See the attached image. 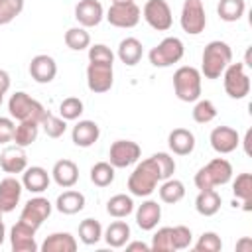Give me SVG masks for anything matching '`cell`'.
Listing matches in <instances>:
<instances>
[{
  "label": "cell",
  "mask_w": 252,
  "mask_h": 252,
  "mask_svg": "<svg viewBox=\"0 0 252 252\" xmlns=\"http://www.w3.org/2000/svg\"><path fill=\"white\" fill-rule=\"evenodd\" d=\"M8 91H10V75H8V71L0 69V93L6 94Z\"/></svg>",
  "instance_id": "obj_49"
},
{
  "label": "cell",
  "mask_w": 252,
  "mask_h": 252,
  "mask_svg": "<svg viewBox=\"0 0 252 252\" xmlns=\"http://www.w3.org/2000/svg\"><path fill=\"white\" fill-rule=\"evenodd\" d=\"M152 158H154V159H156V163H158V169H159L161 181H163V179L173 177V173H175V159H173L167 152H158V154H154Z\"/></svg>",
  "instance_id": "obj_46"
},
{
  "label": "cell",
  "mask_w": 252,
  "mask_h": 252,
  "mask_svg": "<svg viewBox=\"0 0 252 252\" xmlns=\"http://www.w3.org/2000/svg\"><path fill=\"white\" fill-rule=\"evenodd\" d=\"M0 167L4 173H22L28 167V156H26V148L20 146H8L4 148V152L0 154Z\"/></svg>",
  "instance_id": "obj_20"
},
{
  "label": "cell",
  "mask_w": 252,
  "mask_h": 252,
  "mask_svg": "<svg viewBox=\"0 0 252 252\" xmlns=\"http://www.w3.org/2000/svg\"><path fill=\"white\" fill-rule=\"evenodd\" d=\"M114 85V65L110 63H94L89 61L87 67V87L91 93L102 94L108 93Z\"/></svg>",
  "instance_id": "obj_11"
},
{
  "label": "cell",
  "mask_w": 252,
  "mask_h": 252,
  "mask_svg": "<svg viewBox=\"0 0 252 252\" xmlns=\"http://www.w3.org/2000/svg\"><path fill=\"white\" fill-rule=\"evenodd\" d=\"M159 220H161V205L158 201L146 199V201H142V205H138V209H136V224L142 230H154Z\"/></svg>",
  "instance_id": "obj_22"
},
{
  "label": "cell",
  "mask_w": 252,
  "mask_h": 252,
  "mask_svg": "<svg viewBox=\"0 0 252 252\" xmlns=\"http://www.w3.org/2000/svg\"><path fill=\"white\" fill-rule=\"evenodd\" d=\"M236 250H238V252H250V250H252V240H250L248 236L240 238V240L236 242Z\"/></svg>",
  "instance_id": "obj_50"
},
{
  "label": "cell",
  "mask_w": 252,
  "mask_h": 252,
  "mask_svg": "<svg viewBox=\"0 0 252 252\" xmlns=\"http://www.w3.org/2000/svg\"><path fill=\"white\" fill-rule=\"evenodd\" d=\"M91 181L96 187H108L114 181V165L110 161H96L91 167Z\"/></svg>",
  "instance_id": "obj_38"
},
{
  "label": "cell",
  "mask_w": 252,
  "mask_h": 252,
  "mask_svg": "<svg viewBox=\"0 0 252 252\" xmlns=\"http://www.w3.org/2000/svg\"><path fill=\"white\" fill-rule=\"evenodd\" d=\"M10 248L14 252H37V242H35V228L30 224L18 220L10 228Z\"/></svg>",
  "instance_id": "obj_14"
},
{
  "label": "cell",
  "mask_w": 252,
  "mask_h": 252,
  "mask_svg": "<svg viewBox=\"0 0 252 252\" xmlns=\"http://www.w3.org/2000/svg\"><path fill=\"white\" fill-rule=\"evenodd\" d=\"M142 156V148L132 140H116L108 150V161L114 169H124L134 165Z\"/></svg>",
  "instance_id": "obj_12"
},
{
  "label": "cell",
  "mask_w": 252,
  "mask_h": 252,
  "mask_svg": "<svg viewBox=\"0 0 252 252\" xmlns=\"http://www.w3.org/2000/svg\"><path fill=\"white\" fill-rule=\"evenodd\" d=\"M220 195L217 193V189H201L197 199H195V209L199 215L203 217H213L219 213L220 209Z\"/></svg>",
  "instance_id": "obj_29"
},
{
  "label": "cell",
  "mask_w": 252,
  "mask_h": 252,
  "mask_svg": "<svg viewBox=\"0 0 252 252\" xmlns=\"http://www.w3.org/2000/svg\"><path fill=\"white\" fill-rule=\"evenodd\" d=\"M83 110H85V104L77 96H67L59 104V116L63 120H77L83 114Z\"/></svg>",
  "instance_id": "obj_40"
},
{
  "label": "cell",
  "mask_w": 252,
  "mask_h": 252,
  "mask_svg": "<svg viewBox=\"0 0 252 252\" xmlns=\"http://www.w3.org/2000/svg\"><path fill=\"white\" fill-rule=\"evenodd\" d=\"M222 85H224V93L234 98H246L250 93V77L246 75L244 63H230L224 71H222Z\"/></svg>",
  "instance_id": "obj_7"
},
{
  "label": "cell",
  "mask_w": 252,
  "mask_h": 252,
  "mask_svg": "<svg viewBox=\"0 0 252 252\" xmlns=\"http://www.w3.org/2000/svg\"><path fill=\"white\" fill-rule=\"evenodd\" d=\"M209 142H211V148L217 154L224 156V154H232L240 146V136L230 126H217V128L211 130Z\"/></svg>",
  "instance_id": "obj_15"
},
{
  "label": "cell",
  "mask_w": 252,
  "mask_h": 252,
  "mask_svg": "<svg viewBox=\"0 0 252 252\" xmlns=\"http://www.w3.org/2000/svg\"><path fill=\"white\" fill-rule=\"evenodd\" d=\"M41 252H75L77 240L71 232H53L41 242Z\"/></svg>",
  "instance_id": "obj_26"
},
{
  "label": "cell",
  "mask_w": 252,
  "mask_h": 252,
  "mask_svg": "<svg viewBox=\"0 0 252 252\" xmlns=\"http://www.w3.org/2000/svg\"><path fill=\"white\" fill-rule=\"evenodd\" d=\"M146 24L156 32H167L173 24V14L167 0H148L142 8Z\"/></svg>",
  "instance_id": "obj_9"
},
{
  "label": "cell",
  "mask_w": 252,
  "mask_h": 252,
  "mask_svg": "<svg viewBox=\"0 0 252 252\" xmlns=\"http://www.w3.org/2000/svg\"><path fill=\"white\" fill-rule=\"evenodd\" d=\"M102 238V224L96 219H85L79 224V240L87 246L96 244Z\"/></svg>",
  "instance_id": "obj_35"
},
{
  "label": "cell",
  "mask_w": 252,
  "mask_h": 252,
  "mask_svg": "<svg viewBox=\"0 0 252 252\" xmlns=\"http://www.w3.org/2000/svg\"><path fill=\"white\" fill-rule=\"evenodd\" d=\"M100 128L94 120H79L71 130V140L77 148H91L98 142Z\"/></svg>",
  "instance_id": "obj_19"
},
{
  "label": "cell",
  "mask_w": 252,
  "mask_h": 252,
  "mask_svg": "<svg viewBox=\"0 0 252 252\" xmlns=\"http://www.w3.org/2000/svg\"><path fill=\"white\" fill-rule=\"evenodd\" d=\"M124 246H126V250H128V252H134V250L150 252V244H146V242H140V240H136V242H126Z\"/></svg>",
  "instance_id": "obj_48"
},
{
  "label": "cell",
  "mask_w": 252,
  "mask_h": 252,
  "mask_svg": "<svg viewBox=\"0 0 252 252\" xmlns=\"http://www.w3.org/2000/svg\"><path fill=\"white\" fill-rule=\"evenodd\" d=\"M185 55V45L179 37L175 35H169V37H163L158 45H154L148 53V59L154 67H171L173 63H179Z\"/></svg>",
  "instance_id": "obj_6"
},
{
  "label": "cell",
  "mask_w": 252,
  "mask_h": 252,
  "mask_svg": "<svg viewBox=\"0 0 252 252\" xmlns=\"http://www.w3.org/2000/svg\"><path fill=\"white\" fill-rule=\"evenodd\" d=\"M24 10V0H0V26L14 22Z\"/></svg>",
  "instance_id": "obj_43"
},
{
  "label": "cell",
  "mask_w": 252,
  "mask_h": 252,
  "mask_svg": "<svg viewBox=\"0 0 252 252\" xmlns=\"http://www.w3.org/2000/svg\"><path fill=\"white\" fill-rule=\"evenodd\" d=\"M102 238L110 248H122L130 240V224L124 220H114L102 230Z\"/></svg>",
  "instance_id": "obj_28"
},
{
  "label": "cell",
  "mask_w": 252,
  "mask_h": 252,
  "mask_svg": "<svg viewBox=\"0 0 252 252\" xmlns=\"http://www.w3.org/2000/svg\"><path fill=\"white\" fill-rule=\"evenodd\" d=\"M201 81L203 75L191 65H183L173 73V91L175 96L183 102H195L201 98Z\"/></svg>",
  "instance_id": "obj_4"
},
{
  "label": "cell",
  "mask_w": 252,
  "mask_h": 252,
  "mask_svg": "<svg viewBox=\"0 0 252 252\" xmlns=\"http://www.w3.org/2000/svg\"><path fill=\"white\" fill-rule=\"evenodd\" d=\"M8 112L18 122L32 120V122H37V124H41L43 116L47 114V110L43 108V104L39 100L32 98L24 91H18V93H14L10 96V100H8Z\"/></svg>",
  "instance_id": "obj_5"
},
{
  "label": "cell",
  "mask_w": 252,
  "mask_h": 252,
  "mask_svg": "<svg viewBox=\"0 0 252 252\" xmlns=\"http://www.w3.org/2000/svg\"><path fill=\"white\" fill-rule=\"evenodd\" d=\"M22 191H24L22 181H18L14 175L4 177L0 181V211L12 213L22 199Z\"/></svg>",
  "instance_id": "obj_18"
},
{
  "label": "cell",
  "mask_w": 252,
  "mask_h": 252,
  "mask_svg": "<svg viewBox=\"0 0 252 252\" xmlns=\"http://www.w3.org/2000/svg\"><path fill=\"white\" fill-rule=\"evenodd\" d=\"M246 12V0H219L217 14L222 22H238Z\"/></svg>",
  "instance_id": "obj_34"
},
{
  "label": "cell",
  "mask_w": 252,
  "mask_h": 252,
  "mask_svg": "<svg viewBox=\"0 0 252 252\" xmlns=\"http://www.w3.org/2000/svg\"><path fill=\"white\" fill-rule=\"evenodd\" d=\"M14 130H16V124H14L12 116H0V144L12 142Z\"/></svg>",
  "instance_id": "obj_47"
},
{
  "label": "cell",
  "mask_w": 252,
  "mask_h": 252,
  "mask_svg": "<svg viewBox=\"0 0 252 252\" xmlns=\"http://www.w3.org/2000/svg\"><path fill=\"white\" fill-rule=\"evenodd\" d=\"M51 211H53V205H51L45 197L35 195V197H32V199L24 205V209H22L18 220H22V222H26V224H30L32 228L37 230V228L43 224V220L49 219Z\"/></svg>",
  "instance_id": "obj_13"
},
{
  "label": "cell",
  "mask_w": 252,
  "mask_h": 252,
  "mask_svg": "<svg viewBox=\"0 0 252 252\" xmlns=\"http://www.w3.org/2000/svg\"><path fill=\"white\" fill-rule=\"evenodd\" d=\"M191 114H193V120L197 124H209L217 118V106L209 98H197Z\"/></svg>",
  "instance_id": "obj_37"
},
{
  "label": "cell",
  "mask_w": 252,
  "mask_h": 252,
  "mask_svg": "<svg viewBox=\"0 0 252 252\" xmlns=\"http://www.w3.org/2000/svg\"><path fill=\"white\" fill-rule=\"evenodd\" d=\"M49 181H51V177H49L47 169L41 165H32L22 171V185L30 193H35V195L43 193L49 187Z\"/></svg>",
  "instance_id": "obj_21"
},
{
  "label": "cell",
  "mask_w": 252,
  "mask_h": 252,
  "mask_svg": "<svg viewBox=\"0 0 252 252\" xmlns=\"http://www.w3.org/2000/svg\"><path fill=\"white\" fill-rule=\"evenodd\" d=\"M104 8L98 0H79L75 6V20L83 28H94L102 22Z\"/></svg>",
  "instance_id": "obj_17"
},
{
  "label": "cell",
  "mask_w": 252,
  "mask_h": 252,
  "mask_svg": "<svg viewBox=\"0 0 252 252\" xmlns=\"http://www.w3.org/2000/svg\"><path fill=\"white\" fill-rule=\"evenodd\" d=\"M250 140H252V130H248L244 136V152L246 154H250Z\"/></svg>",
  "instance_id": "obj_51"
},
{
  "label": "cell",
  "mask_w": 252,
  "mask_h": 252,
  "mask_svg": "<svg viewBox=\"0 0 252 252\" xmlns=\"http://www.w3.org/2000/svg\"><path fill=\"white\" fill-rule=\"evenodd\" d=\"M171 240H173V250L189 248V246H191V242H193L191 228H189V226H185V224L171 226Z\"/></svg>",
  "instance_id": "obj_44"
},
{
  "label": "cell",
  "mask_w": 252,
  "mask_h": 252,
  "mask_svg": "<svg viewBox=\"0 0 252 252\" xmlns=\"http://www.w3.org/2000/svg\"><path fill=\"white\" fill-rule=\"evenodd\" d=\"M2 100H4V94H2V93H0V104H2Z\"/></svg>",
  "instance_id": "obj_54"
},
{
  "label": "cell",
  "mask_w": 252,
  "mask_h": 252,
  "mask_svg": "<svg viewBox=\"0 0 252 252\" xmlns=\"http://www.w3.org/2000/svg\"><path fill=\"white\" fill-rule=\"evenodd\" d=\"M37 134H39V124L32 122V120H24V122L16 124L12 142L16 146H20V148H28V146H32L37 140Z\"/></svg>",
  "instance_id": "obj_32"
},
{
  "label": "cell",
  "mask_w": 252,
  "mask_h": 252,
  "mask_svg": "<svg viewBox=\"0 0 252 252\" xmlns=\"http://www.w3.org/2000/svg\"><path fill=\"white\" fill-rule=\"evenodd\" d=\"M106 213L114 219H126L128 215L134 213V199L132 195H124V193H118V195H112L108 201H106Z\"/></svg>",
  "instance_id": "obj_31"
},
{
  "label": "cell",
  "mask_w": 252,
  "mask_h": 252,
  "mask_svg": "<svg viewBox=\"0 0 252 252\" xmlns=\"http://www.w3.org/2000/svg\"><path fill=\"white\" fill-rule=\"evenodd\" d=\"M232 179V165L224 158H215L207 165H203L195 173V187L201 189H215L220 185H226Z\"/></svg>",
  "instance_id": "obj_3"
},
{
  "label": "cell",
  "mask_w": 252,
  "mask_h": 252,
  "mask_svg": "<svg viewBox=\"0 0 252 252\" xmlns=\"http://www.w3.org/2000/svg\"><path fill=\"white\" fill-rule=\"evenodd\" d=\"M39 126L43 128V132L49 138H61L65 134V130H67V120H63L61 116H55V114H51L47 110V114L43 116V120H41Z\"/></svg>",
  "instance_id": "obj_39"
},
{
  "label": "cell",
  "mask_w": 252,
  "mask_h": 252,
  "mask_svg": "<svg viewBox=\"0 0 252 252\" xmlns=\"http://www.w3.org/2000/svg\"><path fill=\"white\" fill-rule=\"evenodd\" d=\"M51 177L59 187L71 189L79 181V167H77V163L73 159H59V161L53 163Z\"/></svg>",
  "instance_id": "obj_23"
},
{
  "label": "cell",
  "mask_w": 252,
  "mask_h": 252,
  "mask_svg": "<svg viewBox=\"0 0 252 252\" xmlns=\"http://www.w3.org/2000/svg\"><path fill=\"white\" fill-rule=\"evenodd\" d=\"M65 45L73 51H83L89 49L91 45V33L87 32V28L79 26V28H69L65 32Z\"/></svg>",
  "instance_id": "obj_36"
},
{
  "label": "cell",
  "mask_w": 252,
  "mask_h": 252,
  "mask_svg": "<svg viewBox=\"0 0 252 252\" xmlns=\"http://www.w3.org/2000/svg\"><path fill=\"white\" fill-rule=\"evenodd\" d=\"M179 24H181L183 32L189 35H199L201 32H205L207 14H205L203 0H185L183 8H181Z\"/></svg>",
  "instance_id": "obj_8"
},
{
  "label": "cell",
  "mask_w": 252,
  "mask_h": 252,
  "mask_svg": "<svg viewBox=\"0 0 252 252\" xmlns=\"http://www.w3.org/2000/svg\"><path fill=\"white\" fill-rule=\"evenodd\" d=\"M32 79L39 85H47L55 79L57 75V63L51 55H45V53H39L35 57H32L30 61V67H28Z\"/></svg>",
  "instance_id": "obj_16"
},
{
  "label": "cell",
  "mask_w": 252,
  "mask_h": 252,
  "mask_svg": "<svg viewBox=\"0 0 252 252\" xmlns=\"http://www.w3.org/2000/svg\"><path fill=\"white\" fill-rule=\"evenodd\" d=\"M104 18L108 20L110 26L128 30V28L138 26V22L142 18V10L136 2H118V4H110Z\"/></svg>",
  "instance_id": "obj_10"
},
{
  "label": "cell",
  "mask_w": 252,
  "mask_h": 252,
  "mask_svg": "<svg viewBox=\"0 0 252 252\" xmlns=\"http://www.w3.org/2000/svg\"><path fill=\"white\" fill-rule=\"evenodd\" d=\"M232 195L242 201V209H252V175L250 173H238L232 181Z\"/></svg>",
  "instance_id": "obj_33"
},
{
  "label": "cell",
  "mask_w": 252,
  "mask_h": 252,
  "mask_svg": "<svg viewBox=\"0 0 252 252\" xmlns=\"http://www.w3.org/2000/svg\"><path fill=\"white\" fill-rule=\"evenodd\" d=\"M232 63V49L226 41L213 39L205 45L201 55V75L205 79H220L222 71Z\"/></svg>",
  "instance_id": "obj_1"
},
{
  "label": "cell",
  "mask_w": 252,
  "mask_h": 252,
  "mask_svg": "<svg viewBox=\"0 0 252 252\" xmlns=\"http://www.w3.org/2000/svg\"><path fill=\"white\" fill-rule=\"evenodd\" d=\"M158 193H159L161 203L175 205V203H179L185 197V185H183V181L169 177V179H163L161 181V185L158 187Z\"/></svg>",
  "instance_id": "obj_30"
},
{
  "label": "cell",
  "mask_w": 252,
  "mask_h": 252,
  "mask_svg": "<svg viewBox=\"0 0 252 252\" xmlns=\"http://www.w3.org/2000/svg\"><path fill=\"white\" fill-rule=\"evenodd\" d=\"M55 209L63 215H77L85 209V195L81 191L67 189L55 199Z\"/></svg>",
  "instance_id": "obj_27"
},
{
  "label": "cell",
  "mask_w": 252,
  "mask_h": 252,
  "mask_svg": "<svg viewBox=\"0 0 252 252\" xmlns=\"http://www.w3.org/2000/svg\"><path fill=\"white\" fill-rule=\"evenodd\" d=\"M222 248V240L217 232L213 230H207L199 236V240L193 244V250L195 252H220Z\"/></svg>",
  "instance_id": "obj_42"
},
{
  "label": "cell",
  "mask_w": 252,
  "mask_h": 252,
  "mask_svg": "<svg viewBox=\"0 0 252 252\" xmlns=\"http://www.w3.org/2000/svg\"><path fill=\"white\" fill-rule=\"evenodd\" d=\"M118 2H134V0H112V4H118Z\"/></svg>",
  "instance_id": "obj_53"
},
{
  "label": "cell",
  "mask_w": 252,
  "mask_h": 252,
  "mask_svg": "<svg viewBox=\"0 0 252 252\" xmlns=\"http://www.w3.org/2000/svg\"><path fill=\"white\" fill-rule=\"evenodd\" d=\"M118 59L128 65V67H134L136 63H140L142 55H144V45L138 37H124L120 43H118V51H116Z\"/></svg>",
  "instance_id": "obj_25"
},
{
  "label": "cell",
  "mask_w": 252,
  "mask_h": 252,
  "mask_svg": "<svg viewBox=\"0 0 252 252\" xmlns=\"http://www.w3.org/2000/svg\"><path fill=\"white\" fill-rule=\"evenodd\" d=\"M4 240H6V226H4V222H0V246Z\"/></svg>",
  "instance_id": "obj_52"
},
{
  "label": "cell",
  "mask_w": 252,
  "mask_h": 252,
  "mask_svg": "<svg viewBox=\"0 0 252 252\" xmlns=\"http://www.w3.org/2000/svg\"><path fill=\"white\" fill-rule=\"evenodd\" d=\"M89 61L114 65V53H112V49H110L108 45H104V43H94V45H89Z\"/></svg>",
  "instance_id": "obj_45"
},
{
  "label": "cell",
  "mask_w": 252,
  "mask_h": 252,
  "mask_svg": "<svg viewBox=\"0 0 252 252\" xmlns=\"http://www.w3.org/2000/svg\"><path fill=\"white\" fill-rule=\"evenodd\" d=\"M150 250L154 252H173V240H171V226H161L154 232Z\"/></svg>",
  "instance_id": "obj_41"
},
{
  "label": "cell",
  "mask_w": 252,
  "mask_h": 252,
  "mask_svg": "<svg viewBox=\"0 0 252 252\" xmlns=\"http://www.w3.org/2000/svg\"><path fill=\"white\" fill-rule=\"evenodd\" d=\"M159 181H161V175H159L158 163L154 158H148V159H142L140 163L136 161V167L128 177V191L132 197H150L158 189Z\"/></svg>",
  "instance_id": "obj_2"
},
{
  "label": "cell",
  "mask_w": 252,
  "mask_h": 252,
  "mask_svg": "<svg viewBox=\"0 0 252 252\" xmlns=\"http://www.w3.org/2000/svg\"><path fill=\"white\" fill-rule=\"evenodd\" d=\"M167 146L175 156H189L195 150V134L187 128H173L167 136Z\"/></svg>",
  "instance_id": "obj_24"
},
{
  "label": "cell",
  "mask_w": 252,
  "mask_h": 252,
  "mask_svg": "<svg viewBox=\"0 0 252 252\" xmlns=\"http://www.w3.org/2000/svg\"><path fill=\"white\" fill-rule=\"evenodd\" d=\"M2 215H4V213H2V211H0V222H2Z\"/></svg>",
  "instance_id": "obj_55"
}]
</instances>
